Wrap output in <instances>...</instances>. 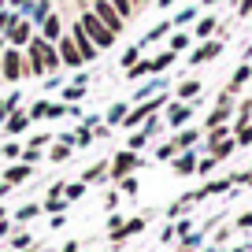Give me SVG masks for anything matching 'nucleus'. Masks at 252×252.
<instances>
[{
	"mask_svg": "<svg viewBox=\"0 0 252 252\" xmlns=\"http://www.w3.org/2000/svg\"><path fill=\"white\" fill-rule=\"evenodd\" d=\"M78 8H82V11H78V23H82V30H86L89 37H93V45L100 48V52H108V48H111V45L119 41V33H111L108 26H104L100 19L93 15V11H89L86 4H82V0H78Z\"/></svg>",
	"mask_w": 252,
	"mask_h": 252,
	"instance_id": "nucleus-1",
	"label": "nucleus"
},
{
	"mask_svg": "<svg viewBox=\"0 0 252 252\" xmlns=\"http://www.w3.org/2000/svg\"><path fill=\"white\" fill-rule=\"evenodd\" d=\"M26 56H23V48H15V45H8L4 52H0V82H23L26 78Z\"/></svg>",
	"mask_w": 252,
	"mask_h": 252,
	"instance_id": "nucleus-2",
	"label": "nucleus"
},
{
	"mask_svg": "<svg viewBox=\"0 0 252 252\" xmlns=\"http://www.w3.org/2000/svg\"><path fill=\"white\" fill-rule=\"evenodd\" d=\"M37 33V26L26 19V11H15V19L8 23V30H4V41L8 45H15V48H26V41Z\"/></svg>",
	"mask_w": 252,
	"mask_h": 252,
	"instance_id": "nucleus-3",
	"label": "nucleus"
},
{
	"mask_svg": "<svg viewBox=\"0 0 252 252\" xmlns=\"http://www.w3.org/2000/svg\"><path fill=\"white\" fill-rule=\"evenodd\" d=\"M86 8H89V11H93V15H96V19H100V23H104V26H108V30H111V33H123V30H126V19H123V15H119V11H115V8H111L108 0H86Z\"/></svg>",
	"mask_w": 252,
	"mask_h": 252,
	"instance_id": "nucleus-4",
	"label": "nucleus"
},
{
	"mask_svg": "<svg viewBox=\"0 0 252 252\" xmlns=\"http://www.w3.org/2000/svg\"><path fill=\"white\" fill-rule=\"evenodd\" d=\"M67 33L74 37V45H78V52H82V63H93L96 56H100V48L93 45V37H89L86 30H82V23L78 19H67Z\"/></svg>",
	"mask_w": 252,
	"mask_h": 252,
	"instance_id": "nucleus-5",
	"label": "nucleus"
},
{
	"mask_svg": "<svg viewBox=\"0 0 252 252\" xmlns=\"http://www.w3.org/2000/svg\"><path fill=\"white\" fill-rule=\"evenodd\" d=\"M141 167V156H137L134 149H123L115 159H111V178H126L130 171H137Z\"/></svg>",
	"mask_w": 252,
	"mask_h": 252,
	"instance_id": "nucleus-6",
	"label": "nucleus"
},
{
	"mask_svg": "<svg viewBox=\"0 0 252 252\" xmlns=\"http://www.w3.org/2000/svg\"><path fill=\"white\" fill-rule=\"evenodd\" d=\"M37 33H41V37H45V41H52V45H56V41H60L63 33H67V19H63L60 11H52V15H48L45 23L37 26Z\"/></svg>",
	"mask_w": 252,
	"mask_h": 252,
	"instance_id": "nucleus-7",
	"label": "nucleus"
},
{
	"mask_svg": "<svg viewBox=\"0 0 252 252\" xmlns=\"http://www.w3.org/2000/svg\"><path fill=\"white\" fill-rule=\"evenodd\" d=\"M56 52H60L63 67H82V52H78V45H74L71 33H63V37L56 41Z\"/></svg>",
	"mask_w": 252,
	"mask_h": 252,
	"instance_id": "nucleus-8",
	"label": "nucleus"
},
{
	"mask_svg": "<svg viewBox=\"0 0 252 252\" xmlns=\"http://www.w3.org/2000/svg\"><path fill=\"white\" fill-rule=\"evenodd\" d=\"M189 119H193V104L189 100H171V108H167V126L178 130V126H186Z\"/></svg>",
	"mask_w": 252,
	"mask_h": 252,
	"instance_id": "nucleus-9",
	"label": "nucleus"
},
{
	"mask_svg": "<svg viewBox=\"0 0 252 252\" xmlns=\"http://www.w3.org/2000/svg\"><path fill=\"white\" fill-rule=\"evenodd\" d=\"M222 52V37H208V41H200V48L193 56H189V63H193V67H200V63H208V60H215V56Z\"/></svg>",
	"mask_w": 252,
	"mask_h": 252,
	"instance_id": "nucleus-10",
	"label": "nucleus"
},
{
	"mask_svg": "<svg viewBox=\"0 0 252 252\" xmlns=\"http://www.w3.org/2000/svg\"><path fill=\"white\" fill-rule=\"evenodd\" d=\"M52 11H56V8H52V0H33L30 8H26V19H30L33 26H41L48 15H52Z\"/></svg>",
	"mask_w": 252,
	"mask_h": 252,
	"instance_id": "nucleus-11",
	"label": "nucleus"
},
{
	"mask_svg": "<svg viewBox=\"0 0 252 252\" xmlns=\"http://www.w3.org/2000/svg\"><path fill=\"white\" fill-rule=\"evenodd\" d=\"M4 130H8V134H26V130H30V115L15 108L8 119H4Z\"/></svg>",
	"mask_w": 252,
	"mask_h": 252,
	"instance_id": "nucleus-12",
	"label": "nucleus"
},
{
	"mask_svg": "<svg viewBox=\"0 0 252 252\" xmlns=\"http://www.w3.org/2000/svg\"><path fill=\"white\" fill-rule=\"evenodd\" d=\"M171 163H174V174H193V171H197V156H193L189 149H182Z\"/></svg>",
	"mask_w": 252,
	"mask_h": 252,
	"instance_id": "nucleus-13",
	"label": "nucleus"
},
{
	"mask_svg": "<svg viewBox=\"0 0 252 252\" xmlns=\"http://www.w3.org/2000/svg\"><path fill=\"white\" fill-rule=\"evenodd\" d=\"M245 82H252V63H241V67L234 71V78H230L226 93H241V89H245Z\"/></svg>",
	"mask_w": 252,
	"mask_h": 252,
	"instance_id": "nucleus-14",
	"label": "nucleus"
},
{
	"mask_svg": "<svg viewBox=\"0 0 252 252\" xmlns=\"http://www.w3.org/2000/svg\"><path fill=\"white\" fill-rule=\"evenodd\" d=\"M30 174H33L30 163H11L8 171H4V182H8V186H19V182H26Z\"/></svg>",
	"mask_w": 252,
	"mask_h": 252,
	"instance_id": "nucleus-15",
	"label": "nucleus"
},
{
	"mask_svg": "<svg viewBox=\"0 0 252 252\" xmlns=\"http://www.w3.org/2000/svg\"><path fill=\"white\" fill-rule=\"evenodd\" d=\"M226 119H230V104H215V108L208 111L204 126H208V130H212V126H226Z\"/></svg>",
	"mask_w": 252,
	"mask_h": 252,
	"instance_id": "nucleus-16",
	"label": "nucleus"
},
{
	"mask_svg": "<svg viewBox=\"0 0 252 252\" xmlns=\"http://www.w3.org/2000/svg\"><path fill=\"white\" fill-rule=\"evenodd\" d=\"M208 149H212V156H215V159H226L230 152L237 149V141H234V137H219V141H208Z\"/></svg>",
	"mask_w": 252,
	"mask_h": 252,
	"instance_id": "nucleus-17",
	"label": "nucleus"
},
{
	"mask_svg": "<svg viewBox=\"0 0 252 252\" xmlns=\"http://www.w3.org/2000/svg\"><path fill=\"white\" fill-rule=\"evenodd\" d=\"M145 74H152V60L149 56H141L134 67H126V82H137V78H145Z\"/></svg>",
	"mask_w": 252,
	"mask_h": 252,
	"instance_id": "nucleus-18",
	"label": "nucleus"
},
{
	"mask_svg": "<svg viewBox=\"0 0 252 252\" xmlns=\"http://www.w3.org/2000/svg\"><path fill=\"white\" fill-rule=\"evenodd\" d=\"M145 119H149V111H145V104H134V108L126 111V119H123V126L126 130H137V126L145 123Z\"/></svg>",
	"mask_w": 252,
	"mask_h": 252,
	"instance_id": "nucleus-19",
	"label": "nucleus"
},
{
	"mask_svg": "<svg viewBox=\"0 0 252 252\" xmlns=\"http://www.w3.org/2000/svg\"><path fill=\"white\" fill-rule=\"evenodd\" d=\"M141 230H145V219H130V222H123L119 230H111V241H123V237L141 234Z\"/></svg>",
	"mask_w": 252,
	"mask_h": 252,
	"instance_id": "nucleus-20",
	"label": "nucleus"
},
{
	"mask_svg": "<svg viewBox=\"0 0 252 252\" xmlns=\"http://www.w3.org/2000/svg\"><path fill=\"white\" fill-rule=\"evenodd\" d=\"M126 111H130V104H126V100H119V104H111V108H108V115H104V123H108V126H123V119H126Z\"/></svg>",
	"mask_w": 252,
	"mask_h": 252,
	"instance_id": "nucleus-21",
	"label": "nucleus"
},
{
	"mask_svg": "<svg viewBox=\"0 0 252 252\" xmlns=\"http://www.w3.org/2000/svg\"><path fill=\"white\" fill-rule=\"evenodd\" d=\"M174 60H178V52H171V48H163L159 56H152V74H163Z\"/></svg>",
	"mask_w": 252,
	"mask_h": 252,
	"instance_id": "nucleus-22",
	"label": "nucleus"
},
{
	"mask_svg": "<svg viewBox=\"0 0 252 252\" xmlns=\"http://www.w3.org/2000/svg\"><path fill=\"white\" fill-rule=\"evenodd\" d=\"M200 89H204V86H200L197 78H189V82H178V100H197V96H200Z\"/></svg>",
	"mask_w": 252,
	"mask_h": 252,
	"instance_id": "nucleus-23",
	"label": "nucleus"
},
{
	"mask_svg": "<svg viewBox=\"0 0 252 252\" xmlns=\"http://www.w3.org/2000/svg\"><path fill=\"white\" fill-rule=\"evenodd\" d=\"M86 145H93V130H89L86 123H82L78 130L71 134V149H86Z\"/></svg>",
	"mask_w": 252,
	"mask_h": 252,
	"instance_id": "nucleus-24",
	"label": "nucleus"
},
{
	"mask_svg": "<svg viewBox=\"0 0 252 252\" xmlns=\"http://www.w3.org/2000/svg\"><path fill=\"white\" fill-rule=\"evenodd\" d=\"M215 26H219V19H215V15H200V23H197V37H200V41H208V37L215 33Z\"/></svg>",
	"mask_w": 252,
	"mask_h": 252,
	"instance_id": "nucleus-25",
	"label": "nucleus"
},
{
	"mask_svg": "<svg viewBox=\"0 0 252 252\" xmlns=\"http://www.w3.org/2000/svg\"><path fill=\"white\" fill-rule=\"evenodd\" d=\"M141 52H145L141 45H130V48H126L123 56H119V67H123V71H126V67H134V63L141 60Z\"/></svg>",
	"mask_w": 252,
	"mask_h": 252,
	"instance_id": "nucleus-26",
	"label": "nucleus"
},
{
	"mask_svg": "<svg viewBox=\"0 0 252 252\" xmlns=\"http://www.w3.org/2000/svg\"><path fill=\"white\" fill-rule=\"evenodd\" d=\"M200 141V130H182L178 137H174V145H178V152L182 149H193V145Z\"/></svg>",
	"mask_w": 252,
	"mask_h": 252,
	"instance_id": "nucleus-27",
	"label": "nucleus"
},
{
	"mask_svg": "<svg viewBox=\"0 0 252 252\" xmlns=\"http://www.w3.org/2000/svg\"><path fill=\"white\" fill-rule=\"evenodd\" d=\"M108 4L126 19V23H130V19H134V11H137V8H134V0H108Z\"/></svg>",
	"mask_w": 252,
	"mask_h": 252,
	"instance_id": "nucleus-28",
	"label": "nucleus"
},
{
	"mask_svg": "<svg viewBox=\"0 0 252 252\" xmlns=\"http://www.w3.org/2000/svg\"><path fill=\"white\" fill-rule=\"evenodd\" d=\"M245 123H252V100H245L241 108H237V123H234V134H237V130H241Z\"/></svg>",
	"mask_w": 252,
	"mask_h": 252,
	"instance_id": "nucleus-29",
	"label": "nucleus"
},
{
	"mask_svg": "<svg viewBox=\"0 0 252 252\" xmlns=\"http://www.w3.org/2000/svg\"><path fill=\"white\" fill-rule=\"evenodd\" d=\"M82 96H86V86H78V82L63 89V104H74V100H82Z\"/></svg>",
	"mask_w": 252,
	"mask_h": 252,
	"instance_id": "nucleus-30",
	"label": "nucleus"
},
{
	"mask_svg": "<svg viewBox=\"0 0 252 252\" xmlns=\"http://www.w3.org/2000/svg\"><path fill=\"white\" fill-rule=\"evenodd\" d=\"M145 145H149V134H145V130H137V134L126 137V149H134V152H141Z\"/></svg>",
	"mask_w": 252,
	"mask_h": 252,
	"instance_id": "nucleus-31",
	"label": "nucleus"
},
{
	"mask_svg": "<svg viewBox=\"0 0 252 252\" xmlns=\"http://www.w3.org/2000/svg\"><path fill=\"white\" fill-rule=\"evenodd\" d=\"M197 11H200V8H186V11H178V15L171 19V26H186V23H193V19H197Z\"/></svg>",
	"mask_w": 252,
	"mask_h": 252,
	"instance_id": "nucleus-32",
	"label": "nucleus"
},
{
	"mask_svg": "<svg viewBox=\"0 0 252 252\" xmlns=\"http://www.w3.org/2000/svg\"><path fill=\"white\" fill-rule=\"evenodd\" d=\"M82 193H86V182H71V186H63V197H67V200H78Z\"/></svg>",
	"mask_w": 252,
	"mask_h": 252,
	"instance_id": "nucleus-33",
	"label": "nucleus"
},
{
	"mask_svg": "<svg viewBox=\"0 0 252 252\" xmlns=\"http://www.w3.org/2000/svg\"><path fill=\"white\" fill-rule=\"evenodd\" d=\"M167 48H171V52H186V48H189V33H174Z\"/></svg>",
	"mask_w": 252,
	"mask_h": 252,
	"instance_id": "nucleus-34",
	"label": "nucleus"
},
{
	"mask_svg": "<svg viewBox=\"0 0 252 252\" xmlns=\"http://www.w3.org/2000/svg\"><path fill=\"white\" fill-rule=\"evenodd\" d=\"M156 156H159V159H174V156H178V145H174V141H163V145L156 149Z\"/></svg>",
	"mask_w": 252,
	"mask_h": 252,
	"instance_id": "nucleus-35",
	"label": "nucleus"
},
{
	"mask_svg": "<svg viewBox=\"0 0 252 252\" xmlns=\"http://www.w3.org/2000/svg\"><path fill=\"white\" fill-rule=\"evenodd\" d=\"M104 171H108V163H93L86 174H82V182H96V178H104Z\"/></svg>",
	"mask_w": 252,
	"mask_h": 252,
	"instance_id": "nucleus-36",
	"label": "nucleus"
},
{
	"mask_svg": "<svg viewBox=\"0 0 252 252\" xmlns=\"http://www.w3.org/2000/svg\"><path fill=\"white\" fill-rule=\"evenodd\" d=\"M67 156H71V145H67V141L60 137V145H52V159L60 163V159H67Z\"/></svg>",
	"mask_w": 252,
	"mask_h": 252,
	"instance_id": "nucleus-37",
	"label": "nucleus"
},
{
	"mask_svg": "<svg viewBox=\"0 0 252 252\" xmlns=\"http://www.w3.org/2000/svg\"><path fill=\"white\" fill-rule=\"evenodd\" d=\"M234 141H237V145H252V123H245L241 130H237V134H234Z\"/></svg>",
	"mask_w": 252,
	"mask_h": 252,
	"instance_id": "nucleus-38",
	"label": "nucleus"
},
{
	"mask_svg": "<svg viewBox=\"0 0 252 252\" xmlns=\"http://www.w3.org/2000/svg\"><path fill=\"white\" fill-rule=\"evenodd\" d=\"M45 208H48V212H63V208H67V200H60V197H48V200H45Z\"/></svg>",
	"mask_w": 252,
	"mask_h": 252,
	"instance_id": "nucleus-39",
	"label": "nucleus"
},
{
	"mask_svg": "<svg viewBox=\"0 0 252 252\" xmlns=\"http://www.w3.org/2000/svg\"><path fill=\"white\" fill-rule=\"evenodd\" d=\"M0 152H4V156H8V159H15V156H19V152H23V149H19V141H8V145H4V149H0Z\"/></svg>",
	"mask_w": 252,
	"mask_h": 252,
	"instance_id": "nucleus-40",
	"label": "nucleus"
},
{
	"mask_svg": "<svg viewBox=\"0 0 252 252\" xmlns=\"http://www.w3.org/2000/svg\"><path fill=\"white\" fill-rule=\"evenodd\" d=\"M37 156H41V149H33V145H26V149H23V163H33Z\"/></svg>",
	"mask_w": 252,
	"mask_h": 252,
	"instance_id": "nucleus-41",
	"label": "nucleus"
},
{
	"mask_svg": "<svg viewBox=\"0 0 252 252\" xmlns=\"http://www.w3.org/2000/svg\"><path fill=\"white\" fill-rule=\"evenodd\" d=\"M215 163H219V159H215V156H208V159H200V163H197V171H200V174H208Z\"/></svg>",
	"mask_w": 252,
	"mask_h": 252,
	"instance_id": "nucleus-42",
	"label": "nucleus"
},
{
	"mask_svg": "<svg viewBox=\"0 0 252 252\" xmlns=\"http://www.w3.org/2000/svg\"><path fill=\"white\" fill-rule=\"evenodd\" d=\"M30 4H33V0H8V8H11V11H26Z\"/></svg>",
	"mask_w": 252,
	"mask_h": 252,
	"instance_id": "nucleus-43",
	"label": "nucleus"
},
{
	"mask_svg": "<svg viewBox=\"0 0 252 252\" xmlns=\"http://www.w3.org/2000/svg\"><path fill=\"white\" fill-rule=\"evenodd\" d=\"M33 215H37V204H26L23 212H19V222H23V219H33Z\"/></svg>",
	"mask_w": 252,
	"mask_h": 252,
	"instance_id": "nucleus-44",
	"label": "nucleus"
},
{
	"mask_svg": "<svg viewBox=\"0 0 252 252\" xmlns=\"http://www.w3.org/2000/svg\"><path fill=\"white\" fill-rule=\"evenodd\" d=\"M249 11H252V0H237V15L245 19V15H249Z\"/></svg>",
	"mask_w": 252,
	"mask_h": 252,
	"instance_id": "nucleus-45",
	"label": "nucleus"
},
{
	"mask_svg": "<svg viewBox=\"0 0 252 252\" xmlns=\"http://www.w3.org/2000/svg\"><path fill=\"white\" fill-rule=\"evenodd\" d=\"M4 100H8V108H11V111H15V108H19V104H23V93H11V96H4Z\"/></svg>",
	"mask_w": 252,
	"mask_h": 252,
	"instance_id": "nucleus-46",
	"label": "nucleus"
},
{
	"mask_svg": "<svg viewBox=\"0 0 252 252\" xmlns=\"http://www.w3.org/2000/svg\"><path fill=\"white\" fill-rule=\"evenodd\" d=\"M123 193H137V178H123Z\"/></svg>",
	"mask_w": 252,
	"mask_h": 252,
	"instance_id": "nucleus-47",
	"label": "nucleus"
},
{
	"mask_svg": "<svg viewBox=\"0 0 252 252\" xmlns=\"http://www.w3.org/2000/svg\"><path fill=\"white\" fill-rule=\"evenodd\" d=\"M11 115V108H8V100H0V126H4V119Z\"/></svg>",
	"mask_w": 252,
	"mask_h": 252,
	"instance_id": "nucleus-48",
	"label": "nucleus"
},
{
	"mask_svg": "<svg viewBox=\"0 0 252 252\" xmlns=\"http://www.w3.org/2000/svg\"><path fill=\"white\" fill-rule=\"evenodd\" d=\"M63 252H78V245H74V241H67V245H63Z\"/></svg>",
	"mask_w": 252,
	"mask_h": 252,
	"instance_id": "nucleus-49",
	"label": "nucleus"
},
{
	"mask_svg": "<svg viewBox=\"0 0 252 252\" xmlns=\"http://www.w3.org/2000/svg\"><path fill=\"white\" fill-rule=\"evenodd\" d=\"M145 4H152V0H134V8H137V11H141V8H145Z\"/></svg>",
	"mask_w": 252,
	"mask_h": 252,
	"instance_id": "nucleus-50",
	"label": "nucleus"
},
{
	"mask_svg": "<svg viewBox=\"0 0 252 252\" xmlns=\"http://www.w3.org/2000/svg\"><path fill=\"white\" fill-rule=\"evenodd\" d=\"M156 4H159V8H171V4H174V0H156Z\"/></svg>",
	"mask_w": 252,
	"mask_h": 252,
	"instance_id": "nucleus-51",
	"label": "nucleus"
},
{
	"mask_svg": "<svg viewBox=\"0 0 252 252\" xmlns=\"http://www.w3.org/2000/svg\"><path fill=\"white\" fill-rule=\"evenodd\" d=\"M200 4H204V8H208V4H219V0H200Z\"/></svg>",
	"mask_w": 252,
	"mask_h": 252,
	"instance_id": "nucleus-52",
	"label": "nucleus"
},
{
	"mask_svg": "<svg viewBox=\"0 0 252 252\" xmlns=\"http://www.w3.org/2000/svg\"><path fill=\"white\" fill-rule=\"evenodd\" d=\"M4 48H8V41H4V37H0V52H4Z\"/></svg>",
	"mask_w": 252,
	"mask_h": 252,
	"instance_id": "nucleus-53",
	"label": "nucleus"
},
{
	"mask_svg": "<svg viewBox=\"0 0 252 252\" xmlns=\"http://www.w3.org/2000/svg\"><path fill=\"white\" fill-rule=\"evenodd\" d=\"M0 219H4V208H0Z\"/></svg>",
	"mask_w": 252,
	"mask_h": 252,
	"instance_id": "nucleus-54",
	"label": "nucleus"
}]
</instances>
